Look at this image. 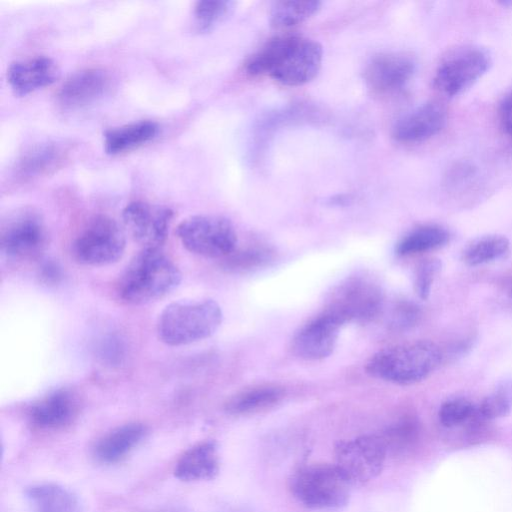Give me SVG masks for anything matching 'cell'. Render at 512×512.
Listing matches in <instances>:
<instances>
[{"label":"cell","instance_id":"cell-1","mask_svg":"<svg viewBox=\"0 0 512 512\" xmlns=\"http://www.w3.org/2000/svg\"><path fill=\"white\" fill-rule=\"evenodd\" d=\"M322 46L301 35H282L266 42L245 63L251 76H267L286 86L313 80L322 64Z\"/></svg>","mask_w":512,"mask_h":512},{"label":"cell","instance_id":"cell-2","mask_svg":"<svg viewBox=\"0 0 512 512\" xmlns=\"http://www.w3.org/2000/svg\"><path fill=\"white\" fill-rule=\"evenodd\" d=\"M181 272L160 248H143L124 270L118 294L130 304H144L161 298L181 282Z\"/></svg>","mask_w":512,"mask_h":512},{"label":"cell","instance_id":"cell-3","mask_svg":"<svg viewBox=\"0 0 512 512\" xmlns=\"http://www.w3.org/2000/svg\"><path fill=\"white\" fill-rule=\"evenodd\" d=\"M442 361L440 348L430 341H414L376 352L367 361L366 372L377 379L398 385L422 381Z\"/></svg>","mask_w":512,"mask_h":512},{"label":"cell","instance_id":"cell-4","mask_svg":"<svg viewBox=\"0 0 512 512\" xmlns=\"http://www.w3.org/2000/svg\"><path fill=\"white\" fill-rule=\"evenodd\" d=\"M222 319L221 307L213 299H183L162 310L157 334L169 346L187 345L212 336Z\"/></svg>","mask_w":512,"mask_h":512},{"label":"cell","instance_id":"cell-5","mask_svg":"<svg viewBox=\"0 0 512 512\" xmlns=\"http://www.w3.org/2000/svg\"><path fill=\"white\" fill-rule=\"evenodd\" d=\"M289 487L307 508L335 510L348 503L352 484L335 464L312 463L293 473Z\"/></svg>","mask_w":512,"mask_h":512},{"label":"cell","instance_id":"cell-6","mask_svg":"<svg viewBox=\"0 0 512 512\" xmlns=\"http://www.w3.org/2000/svg\"><path fill=\"white\" fill-rule=\"evenodd\" d=\"M490 53L483 47L464 44L448 50L433 75V87L445 97H454L473 86L490 68Z\"/></svg>","mask_w":512,"mask_h":512},{"label":"cell","instance_id":"cell-7","mask_svg":"<svg viewBox=\"0 0 512 512\" xmlns=\"http://www.w3.org/2000/svg\"><path fill=\"white\" fill-rule=\"evenodd\" d=\"M383 306L381 286L369 276L356 275L332 290L323 311L345 324L370 321L381 313Z\"/></svg>","mask_w":512,"mask_h":512},{"label":"cell","instance_id":"cell-8","mask_svg":"<svg viewBox=\"0 0 512 512\" xmlns=\"http://www.w3.org/2000/svg\"><path fill=\"white\" fill-rule=\"evenodd\" d=\"M177 236L190 252L209 258H226L236 250L233 224L218 215H194L177 227Z\"/></svg>","mask_w":512,"mask_h":512},{"label":"cell","instance_id":"cell-9","mask_svg":"<svg viewBox=\"0 0 512 512\" xmlns=\"http://www.w3.org/2000/svg\"><path fill=\"white\" fill-rule=\"evenodd\" d=\"M125 246V234L118 223L106 215H97L80 230L71 251L80 264L102 266L121 258Z\"/></svg>","mask_w":512,"mask_h":512},{"label":"cell","instance_id":"cell-10","mask_svg":"<svg viewBox=\"0 0 512 512\" xmlns=\"http://www.w3.org/2000/svg\"><path fill=\"white\" fill-rule=\"evenodd\" d=\"M387 454L382 435H361L336 444L334 464L352 485L364 484L382 472Z\"/></svg>","mask_w":512,"mask_h":512},{"label":"cell","instance_id":"cell-11","mask_svg":"<svg viewBox=\"0 0 512 512\" xmlns=\"http://www.w3.org/2000/svg\"><path fill=\"white\" fill-rule=\"evenodd\" d=\"M48 232L43 217L33 208L11 212L0 228L1 251L9 258L23 260L38 256L46 247Z\"/></svg>","mask_w":512,"mask_h":512},{"label":"cell","instance_id":"cell-12","mask_svg":"<svg viewBox=\"0 0 512 512\" xmlns=\"http://www.w3.org/2000/svg\"><path fill=\"white\" fill-rule=\"evenodd\" d=\"M172 218L169 207L144 201H133L122 212L125 229L143 248H161Z\"/></svg>","mask_w":512,"mask_h":512},{"label":"cell","instance_id":"cell-13","mask_svg":"<svg viewBox=\"0 0 512 512\" xmlns=\"http://www.w3.org/2000/svg\"><path fill=\"white\" fill-rule=\"evenodd\" d=\"M415 70V60L407 53H380L367 63L364 69V81L373 92L392 93L405 87Z\"/></svg>","mask_w":512,"mask_h":512},{"label":"cell","instance_id":"cell-14","mask_svg":"<svg viewBox=\"0 0 512 512\" xmlns=\"http://www.w3.org/2000/svg\"><path fill=\"white\" fill-rule=\"evenodd\" d=\"M343 325L336 317L323 311L295 333L292 339L293 352L298 357L310 361L330 356Z\"/></svg>","mask_w":512,"mask_h":512},{"label":"cell","instance_id":"cell-15","mask_svg":"<svg viewBox=\"0 0 512 512\" xmlns=\"http://www.w3.org/2000/svg\"><path fill=\"white\" fill-rule=\"evenodd\" d=\"M447 108L437 100L425 102L401 117L393 128L400 143H420L436 136L447 122Z\"/></svg>","mask_w":512,"mask_h":512},{"label":"cell","instance_id":"cell-16","mask_svg":"<svg viewBox=\"0 0 512 512\" xmlns=\"http://www.w3.org/2000/svg\"><path fill=\"white\" fill-rule=\"evenodd\" d=\"M111 78L104 69L90 67L70 75L57 91V101L65 108H79L104 96Z\"/></svg>","mask_w":512,"mask_h":512},{"label":"cell","instance_id":"cell-17","mask_svg":"<svg viewBox=\"0 0 512 512\" xmlns=\"http://www.w3.org/2000/svg\"><path fill=\"white\" fill-rule=\"evenodd\" d=\"M78 412V400L68 389H56L35 401L28 416L37 428L55 430L69 425Z\"/></svg>","mask_w":512,"mask_h":512},{"label":"cell","instance_id":"cell-18","mask_svg":"<svg viewBox=\"0 0 512 512\" xmlns=\"http://www.w3.org/2000/svg\"><path fill=\"white\" fill-rule=\"evenodd\" d=\"M58 75L55 62L43 55L15 60L7 69V81L12 90L20 95L52 84Z\"/></svg>","mask_w":512,"mask_h":512},{"label":"cell","instance_id":"cell-19","mask_svg":"<svg viewBox=\"0 0 512 512\" xmlns=\"http://www.w3.org/2000/svg\"><path fill=\"white\" fill-rule=\"evenodd\" d=\"M220 460L215 441H201L178 459L174 475L182 481H200L213 479L219 472Z\"/></svg>","mask_w":512,"mask_h":512},{"label":"cell","instance_id":"cell-20","mask_svg":"<svg viewBox=\"0 0 512 512\" xmlns=\"http://www.w3.org/2000/svg\"><path fill=\"white\" fill-rule=\"evenodd\" d=\"M146 434L147 428L142 423L119 426L99 439L94 447V456L104 464L117 463L134 450Z\"/></svg>","mask_w":512,"mask_h":512},{"label":"cell","instance_id":"cell-21","mask_svg":"<svg viewBox=\"0 0 512 512\" xmlns=\"http://www.w3.org/2000/svg\"><path fill=\"white\" fill-rule=\"evenodd\" d=\"M284 395V389L274 384L245 388L226 401L225 410L231 415L238 416L256 414L276 406Z\"/></svg>","mask_w":512,"mask_h":512},{"label":"cell","instance_id":"cell-22","mask_svg":"<svg viewBox=\"0 0 512 512\" xmlns=\"http://www.w3.org/2000/svg\"><path fill=\"white\" fill-rule=\"evenodd\" d=\"M66 146L45 143L32 147L19 159L16 174L24 180L33 179L56 170L68 156Z\"/></svg>","mask_w":512,"mask_h":512},{"label":"cell","instance_id":"cell-23","mask_svg":"<svg viewBox=\"0 0 512 512\" xmlns=\"http://www.w3.org/2000/svg\"><path fill=\"white\" fill-rule=\"evenodd\" d=\"M158 132L159 125L151 120H140L114 127L104 134V148L108 154H120L151 141Z\"/></svg>","mask_w":512,"mask_h":512},{"label":"cell","instance_id":"cell-24","mask_svg":"<svg viewBox=\"0 0 512 512\" xmlns=\"http://www.w3.org/2000/svg\"><path fill=\"white\" fill-rule=\"evenodd\" d=\"M32 512H81L78 498L54 483H39L26 490Z\"/></svg>","mask_w":512,"mask_h":512},{"label":"cell","instance_id":"cell-25","mask_svg":"<svg viewBox=\"0 0 512 512\" xmlns=\"http://www.w3.org/2000/svg\"><path fill=\"white\" fill-rule=\"evenodd\" d=\"M447 229L437 224L419 226L406 234L397 244L401 256L415 255L442 247L449 241Z\"/></svg>","mask_w":512,"mask_h":512},{"label":"cell","instance_id":"cell-26","mask_svg":"<svg viewBox=\"0 0 512 512\" xmlns=\"http://www.w3.org/2000/svg\"><path fill=\"white\" fill-rule=\"evenodd\" d=\"M320 1H278L270 9V23L275 28H289L298 25L318 12Z\"/></svg>","mask_w":512,"mask_h":512},{"label":"cell","instance_id":"cell-27","mask_svg":"<svg viewBox=\"0 0 512 512\" xmlns=\"http://www.w3.org/2000/svg\"><path fill=\"white\" fill-rule=\"evenodd\" d=\"M509 249V240L502 235H488L469 244L463 253L470 266L491 262L503 256Z\"/></svg>","mask_w":512,"mask_h":512},{"label":"cell","instance_id":"cell-28","mask_svg":"<svg viewBox=\"0 0 512 512\" xmlns=\"http://www.w3.org/2000/svg\"><path fill=\"white\" fill-rule=\"evenodd\" d=\"M512 410V380H504L486 396L477 408L482 420H493L508 415Z\"/></svg>","mask_w":512,"mask_h":512},{"label":"cell","instance_id":"cell-29","mask_svg":"<svg viewBox=\"0 0 512 512\" xmlns=\"http://www.w3.org/2000/svg\"><path fill=\"white\" fill-rule=\"evenodd\" d=\"M232 2L224 0H203L195 3L193 22L198 31H207L219 23L232 9Z\"/></svg>","mask_w":512,"mask_h":512},{"label":"cell","instance_id":"cell-30","mask_svg":"<svg viewBox=\"0 0 512 512\" xmlns=\"http://www.w3.org/2000/svg\"><path fill=\"white\" fill-rule=\"evenodd\" d=\"M477 408L464 398H455L444 402L439 409V420L447 428H453L472 420Z\"/></svg>","mask_w":512,"mask_h":512},{"label":"cell","instance_id":"cell-31","mask_svg":"<svg viewBox=\"0 0 512 512\" xmlns=\"http://www.w3.org/2000/svg\"><path fill=\"white\" fill-rule=\"evenodd\" d=\"M417 423L412 419H403L382 434L388 452L402 451L410 447L417 438Z\"/></svg>","mask_w":512,"mask_h":512},{"label":"cell","instance_id":"cell-32","mask_svg":"<svg viewBox=\"0 0 512 512\" xmlns=\"http://www.w3.org/2000/svg\"><path fill=\"white\" fill-rule=\"evenodd\" d=\"M441 266L442 263L437 258L425 259L418 264L414 276V290L420 299L426 300L429 297Z\"/></svg>","mask_w":512,"mask_h":512},{"label":"cell","instance_id":"cell-33","mask_svg":"<svg viewBox=\"0 0 512 512\" xmlns=\"http://www.w3.org/2000/svg\"><path fill=\"white\" fill-rule=\"evenodd\" d=\"M271 257V252L264 248H249L234 251L226 258V266L232 270H246L257 267Z\"/></svg>","mask_w":512,"mask_h":512},{"label":"cell","instance_id":"cell-34","mask_svg":"<svg viewBox=\"0 0 512 512\" xmlns=\"http://www.w3.org/2000/svg\"><path fill=\"white\" fill-rule=\"evenodd\" d=\"M420 318V310L417 305L408 301H401L395 305L390 325L394 329H407L415 325Z\"/></svg>","mask_w":512,"mask_h":512},{"label":"cell","instance_id":"cell-35","mask_svg":"<svg viewBox=\"0 0 512 512\" xmlns=\"http://www.w3.org/2000/svg\"><path fill=\"white\" fill-rule=\"evenodd\" d=\"M498 117L504 132L512 137V88L505 93L499 103Z\"/></svg>","mask_w":512,"mask_h":512},{"label":"cell","instance_id":"cell-36","mask_svg":"<svg viewBox=\"0 0 512 512\" xmlns=\"http://www.w3.org/2000/svg\"><path fill=\"white\" fill-rule=\"evenodd\" d=\"M41 278L47 283L57 282L61 278L60 267L52 262H45L41 267Z\"/></svg>","mask_w":512,"mask_h":512},{"label":"cell","instance_id":"cell-37","mask_svg":"<svg viewBox=\"0 0 512 512\" xmlns=\"http://www.w3.org/2000/svg\"><path fill=\"white\" fill-rule=\"evenodd\" d=\"M153 512H184L183 510L177 509V508H167V509H160Z\"/></svg>","mask_w":512,"mask_h":512}]
</instances>
